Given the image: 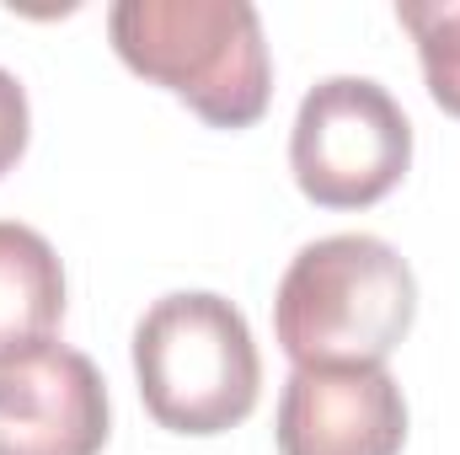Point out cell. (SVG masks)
Returning <instances> with one entry per match:
<instances>
[{"label":"cell","instance_id":"obj_1","mask_svg":"<svg viewBox=\"0 0 460 455\" xmlns=\"http://www.w3.org/2000/svg\"><path fill=\"white\" fill-rule=\"evenodd\" d=\"M412 317L418 279L407 257L369 230H338L300 246L273 295V333L295 370L385 364Z\"/></svg>","mask_w":460,"mask_h":455},{"label":"cell","instance_id":"obj_2","mask_svg":"<svg viewBox=\"0 0 460 455\" xmlns=\"http://www.w3.org/2000/svg\"><path fill=\"white\" fill-rule=\"evenodd\" d=\"M108 38L134 76L177 92L215 129L268 113L273 59L252 0H118Z\"/></svg>","mask_w":460,"mask_h":455},{"label":"cell","instance_id":"obj_3","mask_svg":"<svg viewBox=\"0 0 460 455\" xmlns=\"http://www.w3.org/2000/svg\"><path fill=\"white\" fill-rule=\"evenodd\" d=\"M145 413L172 434H226L252 418L262 359L246 317L215 290L161 295L134 327Z\"/></svg>","mask_w":460,"mask_h":455},{"label":"cell","instance_id":"obj_4","mask_svg":"<svg viewBox=\"0 0 460 455\" xmlns=\"http://www.w3.org/2000/svg\"><path fill=\"white\" fill-rule=\"evenodd\" d=\"M289 166L311 204L364 210L412 166V123L369 76H327L305 92L289 129Z\"/></svg>","mask_w":460,"mask_h":455},{"label":"cell","instance_id":"obj_5","mask_svg":"<svg viewBox=\"0 0 460 455\" xmlns=\"http://www.w3.org/2000/svg\"><path fill=\"white\" fill-rule=\"evenodd\" d=\"M108 380L65 343L0 359V455H102Z\"/></svg>","mask_w":460,"mask_h":455},{"label":"cell","instance_id":"obj_6","mask_svg":"<svg viewBox=\"0 0 460 455\" xmlns=\"http://www.w3.org/2000/svg\"><path fill=\"white\" fill-rule=\"evenodd\" d=\"M279 455H402L407 402L385 364L295 370L273 418Z\"/></svg>","mask_w":460,"mask_h":455},{"label":"cell","instance_id":"obj_7","mask_svg":"<svg viewBox=\"0 0 460 455\" xmlns=\"http://www.w3.org/2000/svg\"><path fill=\"white\" fill-rule=\"evenodd\" d=\"M65 317V268L49 236L0 220V359L54 338Z\"/></svg>","mask_w":460,"mask_h":455},{"label":"cell","instance_id":"obj_8","mask_svg":"<svg viewBox=\"0 0 460 455\" xmlns=\"http://www.w3.org/2000/svg\"><path fill=\"white\" fill-rule=\"evenodd\" d=\"M396 22L418 43L429 97L460 118V0H402Z\"/></svg>","mask_w":460,"mask_h":455},{"label":"cell","instance_id":"obj_9","mask_svg":"<svg viewBox=\"0 0 460 455\" xmlns=\"http://www.w3.org/2000/svg\"><path fill=\"white\" fill-rule=\"evenodd\" d=\"M22 150H27V92L0 65V177L22 161Z\"/></svg>","mask_w":460,"mask_h":455}]
</instances>
